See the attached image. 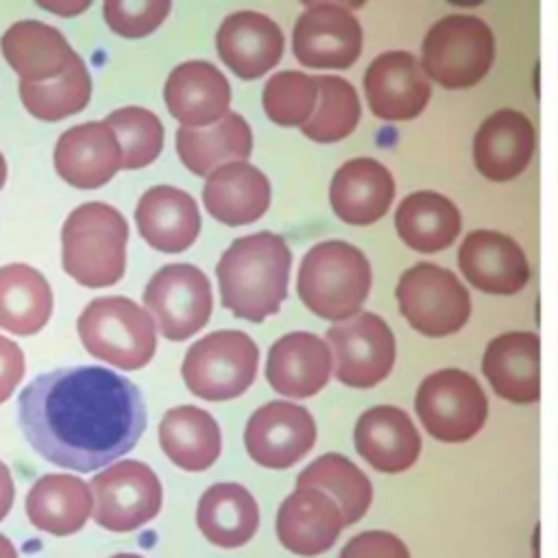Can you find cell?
Masks as SVG:
<instances>
[{"label":"cell","mask_w":558,"mask_h":558,"mask_svg":"<svg viewBox=\"0 0 558 558\" xmlns=\"http://www.w3.org/2000/svg\"><path fill=\"white\" fill-rule=\"evenodd\" d=\"M17 423L44 460L92 473L137 445L146 405L131 379L102 366H68L24 386Z\"/></svg>","instance_id":"1"},{"label":"cell","mask_w":558,"mask_h":558,"mask_svg":"<svg viewBox=\"0 0 558 558\" xmlns=\"http://www.w3.org/2000/svg\"><path fill=\"white\" fill-rule=\"evenodd\" d=\"M290 266L292 253L277 233L259 231L233 240L216 266L222 305L251 323L277 314L288 296Z\"/></svg>","instance_id":"2"},{"label":"cell","mask_w":558,"mask_h":558,"mask_svg":"<svg viewBox=\"0 0 558 558\" xmlns=\"http://www.w3.org/2000/svg\"><path fill=\"white\" fill-rule=\"evenodd\" d=\"M373 272L366 255L344 242L314 244L301 259L296 290L303 305L327 320H349L368 299Z\"/></svg>","instance_id":"3"},{"label":"cell","mask_w":558,"mask_h":558,"mask_svg":"<svg viewBox=\"0 0 558 558\" xmlns=\"http://www.w3.org/2000/svg\"><path fill=\"white\" fill-rule=\"evenodd\" d=\"M129 225L107 203H85L61 229L63 270L87 288L113 286L124 275Z\"/></svg>","instance_id":"4"},{"label":"cell","mask_w":558,"mask_h":558,"mask_svg":"<svg viewBox=\"0 0 558 558\" xmlns=\"http://www.w3.org/2000/svg\"><path fill=\"white\" fill-rule=\"evenodd\" d=\"M493 61L495 35L477 15H445L423 37L421 68L445 89L477 85L493 68Z\"/></svg>","instance_id":"5"},{"label":"cell","mask_w":558,"mask_h":558,"mask_svg":"<svg viewBox=\"0 0 558 558\" xmlns=\"http://www.w3.org/2000/svg\"><path fill=\"white\" fill-rule=\"evenodd\" d=\"M89 355L124 371H137L155 355V325L146 310L126 296H100L87 303L76 323Z\"/></svg>","instance_id":"6"},{"label":"cell","mask_w":558,"mask_h":558,"mask_svg":"<svg viewBox=\"0 0 558 558\" xmlns=\"http://www.w3.org/2000/svg\"><path fill=\"white\" fill-rule=\"evenodd\" d=\"M414 412L434 440L460 445L475 438L486 425L488 399L471 373L447 366L418 384Z\"/></svg>","instance_id":"7"},{"label":"cell","mask_w":558,"mask_h":558,"mask_svg":"<svg viewBox=\"0 0 558 558\" xmlns=\"http://www.w3.org/2000/svg\"><path fill=\"white\" fill-rule=\"evenodd\" d=\"M257 362L259 349L244 331L222 329L187 349L181 375L192 395L205 401H229L251 388Z\"/></svg>","instance_id":"8"},{"label":"cell","mask_w":558,"mask_h":558,"mask_svg":"<svg viewBox=\"0 0 558 558\" xmlns=\"http://www.w3.org/2000/svg\"><path fill=\"white\" fill-rule=\"evenodd\" d=\"M395 296L410 327L427 338L458 333L473 310L462 281L434 262H418L408 268L399 277Z\"/></svg>","instance_id":"9"},{"label":"cell","mask_w":558,"mask_h":558,"mask_svg":"<svg viewBox=\"0 0 558 558\" xmlns=\"http://www.w3.org/2000/svg\"><path fill=\"white\" fill-rule=\"evenodd\" d=\"M94 521L109 532H133L153 521L163 501L157 473L140 460H120L94 475Z\"/></svg>","instance_id":"10"},{"label":"cell","mask_w":558,"mask_h":558,"mask_svg":"<svg viewBox=\"0 0 558 558\" xmlns=\"http://www.w3.org/2000/svg\"><path fill=\"white\" fill-rule=\"evenodd\" d=\"M327 344L333 351L336 377L349 388H373L395 366V333L373 312H360L349 320L331 325L327 329Z\"/></svg>","instance_id":"11"},{"label":"cell","mask_w":558,"mask_h":558,"mask_svg":"<svg viewBox=\"0 0 558 558\" xmlns=\"http://www.w3.org/2000/svg\"><path fill=\"white\" fill-rule=\"evenodd\" d=\"M144 305L155 316L163 338L185 340L209 320V279L192 264H168L150 277L144 290Z\"/></svg>","instance_id":"12"},{"label":"cell","mask_w":558,"mask_h":558,"mask_svg":"<svg viewBox=\"0 0 558 558\" xmlns=\"http://www.w3.org/2000/svg\"><path fill=\"white\" fill-rule=\"evenodd\" d=\"M316 442L312 412L292 401H268L244 427V447L259 466L283 471L301 462Z\"/></svg>","instance_id":"13"},{"label":"cell","mask_w":558,"mask_h":558,"mask_svg":"<svg viewBox=\"0 0 558 558\" xmlns=\"http://www.w3.org/2000/svg\"><path fill=\"white\" fill-rule=\"evenodd\" d=\"M292 52L305 68L347 70L362 54L360 20L336 2L307 4L294 24Z\"/></svg>","instance_id":"14"},{"label":"cell","mask_w":558,"mask_h":558,"mask_svg":"<svg viewBox=\"0 0 558 558\" xmlns=\"http://www.w3.org/2000/svg\"><path fill=\"white\" fill-rule=\"evenodd\" d=\"M368 109L388 122L414 120L429 102L432 85L418 59L408 50L377 54L362 78Z\"/></svg>","instance_id":"15"},{"label":"cell","mask_w":558,"mask_h":558,"mask_svg":"<svg viewBox=\"0 0 558 558\" xmlns=\"http://www.w3.org/2000/svg\"><path fill=\"white\" fill-rule=\"evenodd\" d=\"M353 445L368 466L386 475L412 469L423 451L418 427L397 405H373L364 410L353 427Z\"/></svg>","instance_id":"16"},{"label":"cell","mask_w":558,"mask_h":558,"mask_svg":"<svg viewBox=\"0 0 558 558\" xmlns=\"http://www.w3.org/2000/svg\"><path fill=\"white\" fill-rule=\"evenodd\" d=\"M344 530L338 504L318 488H294L277 510L275 532L283 549L301 558L329 551Z\"/></svg>","instance_id":"17"},{"label":"cell","mask_w":558,"mask_h":558,"mask_svg":"<svg viewBox=\"0 0 558 558\" xmlns=\"http://www.w3.org/2000/svg\"><path fill=\"white\" fill-rule=\"evenodd\" d=\"M458 266L466 281L486 294L510 296L530 281V264L519 242L493 229H475L462 240Z\"/></svg>","instance_id":"18"},{"label":"cell","mask_w":558,"mask_h":558,"mask_svg":"<svg viewBox=\"0 0 558 558\" xmlns=\"http://www.w3.org/2000/svg\"><path fill=\"white\" fill-rule=\"evenodd\" d=\"M536 133L532 120L517 109L490 113L473 137V161L488 181H512L532 161Z\"/></svg>","instance_id":"19"},{"label":"cell","mask_w":558,"mask_h":558,"mask_svg":"<svg viewBox=\"0 0 558 558\" xmlns=\"http://www.w3.org/2000/svg\"><path fill=\"white\" fill-rule=\"evenodd\" d=\"M482 373L506 401L532 405L541 399V338L534 331L495 336L482 355Z\"/></svg>","instance_id":"20"},{"label":"cell","mask_w":558,"mask_h":558,"mask_svg":"<svg viewBox=\"0 0 558 558\" xmlns=\"http://www.w3.org/2000/svg\"><path fill=\"white\" fill-rule=\"evenodd\" d=\"M59 177L81 190L105 185L122 168V146L113 129L102 122H83L68 129L54 146Z\"/></svg>","instance_id":"21"},{"label":"cell","mask_w":558,"mask_h":558,"mask_svg":"<svg viewBox=\"0 0 558 558\" xmlns=\"http://www.w3.org/2000/svg\"><path fill=\"white\" fill-rule=\"evenodd\" d=\"M163 100L183 129H207L229 113L231 87L209 61H185L170 72Z\"/></svg>","instance_id":"22"},{"label":"cell","mask_w":558,"mask_h":558,"mask_svg":"<svg viewBox=\"0 0 558 558\" xmlns=\"http://www.w3.org/2000/svg\"><path fill=\"white\" fill-rule=\"evenodd\" d=\"M331 349L310 331H290L268 351L266 379L272 390L290 399L320 392L331 375Z\"/></svg>","instance_id":"23"},{"label":"cell","mask_w":558,"mask_h":558,"mask_svg":"<svg viewBox=\"0 0 558 558\" xmlns=\"http://www.w3.org/2000/svg\"><path fill=\"white\" fill-rule=\"evenodd\" d=\"M220 59L240 78H259L275 68L283 52V33L264 13L238 11L222 20L216 33Z\"/></svg>","instance_id":"24"},{"label":"cell","mask_w":558,"mask_h":558,"mask_svg":"<svg viewBox=\"0 0 558 558\" xmlns=\"http://www.w3.org/2000/svg\"><path fill=\"white\" fill-rule=\"evenodd\" d=\"M395 198V179L390 170L373 157L344 161L329 185L333 214L355 227H366L386 216Z\"/></svg>","instance_id":"25"},{"label":"cell","mask_w":558,"mask_h":558,"mask_svg":"<svg viewBox=\"0 0 558 558\" xmlns=\"http://www.w3.org/2000/svg\"><path fill=\"white\" fill-rule=\"evenodd\" d=\"M203 203L227 227L251 225L270 207V183L259 168L246 161H231L207 177Z\"/></svg>","instance_id":"26"},{"label":"cell","mask_w":558,"mask_h":558,"mask_svg":"<svg viewBox=\"0 0 558 558\" xmlns=\"http://www.w3.org/2000/svg\"><path fill=\"white\" fill-rule=\"evenodd\" d=\"M26 517L39 532L52 536L76 534L94 512V493L87 482L70 473H46L28 490Z\"/></svg>","instance_id":"27"},{"label":"cell","mask_w":558,"mask_h":558,"mask_svg":"<svg viewBox=\"0 0 558 558\" xmlns=\"http://www.w3.org/2000/svg\"><path fill=\"white\" fill-rule=\"evenodd\" d=\"M135 222L148 246L163 253H181L201 231L196 201L172 185H155L142 194Z\"/></svg>","instance_id":"28"},{"label":"cell","mask_w":558,"mask_h":558,"mask_svg":"<svg viewBox=\"0 0 558 558\" xmlns=\"http://www.w3.org/2000/svg\"><path fill=\"white\" fill-rule=\"evenodd\" d=\"M0 48L7 63L26 83L59 78L76 57L61 31L37 20H22L9 26Z\"/></svg>","instance_id":"29"},{"label":"cell","mask_w":558,"mask_h":558,"mask_svg":"<svg viewBox=\"0 0 558 558\" xmlns=\"http://www.w3.org/2000/svg\"><path fill=\"white\" fill-rule=\"evenodd\" d=\"M196 525L211 545L235 549L257 534L259 508L242 484L218 482L201 495L196 504Z\"/></svg>","instance_id":"30"},{"label":"cell","mask_w":558,"mask_h":558,"mask_svg":"<svg viewBox=\"0 0 558 558\" xmlns=\"http://www.w3.org/2000/svg\"><path fill=\"white\" fill-rule=\"evenodd\" d=\"M159 445L179 469L187 473L207 471L222 451L216 418L196 405H177L159 421Z\"/></svg>","instance_id":"31"},{"label":"cell","mask_w":558,"mask_h":558,"mask_svg":"<svg viewBox=\"0 0 558 558\" xmlns=\"http://www.w3.org/2000/svg\"><path fill=\"white\" fill-rule=\"evenodd\" d=\"M395 227L403 244L412 251L436 253L456 242L462 229V216L456 203L440 192L418 190L399 203Z\"/></svg>","instance_id":"32"},{"label":"cell","mask_w":558,"mask_h":558,"mask_svg":"<svg viewBox=\"0 0 558 558\" xmlns=\"http://www.w3.org/2000/svg\"><path fill=\"white\" fill-rule=\"evenodd\" d=\"M253 150V133L248 122L229 111L222 120L207 129H179L177 131V153L183 166L198 174L209 177L216 168L244 161Z\"/></svg>","instance_id":"33"},{"label":"cell","mask_w":558,"mask_h":558,"mask_svg":"<svg viewBox=\"0 0 558 558\" xmlns=\"http://www.w3.org/2000/svg\"><path fill=\"white\" fill-rule=\"evenodd\" d=\"M52 314V290L46 277L26 264L0 268V327L17 333H37Z\"/></svg>","instance_id":"34"},{"label":"cell","mask_w":558,"mask_h":558,"mask_svg":"<svg viewBox=\"0 0 558 558\" xmlns=\"http://www.w3.org/2000/svg\"><path fill=\"white\" fill-rule=\"evenodd\" d=\"M296 488H318L340 508L344 527L355 525L373 504V484L368 475L342 453H323L299 475Z\"/></svg>","instance_id":"35"},{"label":"cell","mask_w":558,"mask_h":558,"mask_svg":"<svg viewBox=\"0 0 558 558\" xmlns=\"http://www.w3.org/2000/svg\"><path fill=\"white\" fill-rule=\"evenodd\" d=\"M92 96V78L87 65L76 54L70 68L54 81L26 83L20 81V98L31 116L44 122H57L78 113Z\"/></svg>","instance_id":"36"},{"label":"cell","mask_w":558,"mask_h":558,"mask_svg":"<svg viewBox=\"0 0 558 558\" xmlns=\"http://www.w3.org/2000/svg\"><path fill=\"white\" fill-rule=\"evenodd\" d=\"M318 102L301 133L318 144L340 142L351 135L360 122V100L355 87L342 76L318 74Z\"/></svg>","instance_id":"37"},{"label":"cell","mask_w":558,"mask_h":558,"mask_svg":"<svg viewBox=\"0 0 558 558\" xmlns=\"http://www.w3.org/2000/svg\"><path fill=\"white\" fill-rule=\"evenodd\" d=\"M262 102L270 122L279 126H303L318 102L316 78L296 70L277 72L266 81Z\"/></svg>","instance_id":"38"},{"label":"cell","mask_w":558,"mask_h":558,"mask_svg":"<svg viewBox=\"0 0 558 558\" xmlns=\"http://www.w3.org/2000/svg\"><path fill=\"white\" fill-rule=\"evenodd\" d=\"M105 122L113 129L122 146V168L137 170L159 157L163 146V126L153 111L131 105L111 111Z\"/></svg>","instance_id":"39"},{"label":"cell","mask_w":558,"mask_h":558,"mask_svg":"<svg viewBox=\"0 0 558 558\" xmlns=\"http://www.w3.org/2000/svg\"><path fill=\"white\" fill-rule=\"evenodd\" d=\"M105 20L120 37H144L153 33L170 13L168 0H107Z\"/></svg>","instance_id":"40"},{"label":"cell","mask_w":558,"mask_h":558,"mask_svg":"<svg viewBox=\"0 0 558 558\" xmlns=\"http://www.w3.org/2000/svg\"><path fill=\"white\" fill-rule=\"evenodd\" d=\"M338 558H412V554L395 532L364 530L342 545Z\"/></svg>","instance_id":"41"},{"label":"cell","mask_w":558,"mask_h":558,"mask_svg":"<svg viewBox=\"0 0 558 558\" xmlns=\"http://www.w3.org/2000/svg\"><path fill=\"white\" fill-rule=\"evenodd\" d=\"M24 377V353L22 349L0 336V403H4Z\"/></svg>","instance_id":"42"},{"label":"cell","mask_w":558,"mask_h":558,"mask_svg":"<svg viewBox=\"0 0 558 558\" xmlns=\"http://www.w3.org/2000/svg\"><path fill=\"white\" fill-rule=\"evenodd\" d=\"M15 499V484L9 466L0 460V521L11 512Z\"/></svg>","instance_id":"43"},{"label":"cell","mask_w":558,"mask_h":558,"mask_svg":"<svg viewBox=\"0 0 558 558\" xmlns=\"http://www.w3.org/2000/svg\"><path fill=\"white\" fill-rule=\"evenodd\" d=\"M37 7H41L46 11H52L57 15L70 17V15H76V13L85 11L89 7V2H76V0H68V2H37Z\"/></svg>","instance_id":"44"},{"label":"cell","mask_w":558,"mask_h":558,"mask_svg":"<svg viewBox=\"0 0 558 558\" xmlns=\"http://www.w3.org/2000/svg\"><path fill=\"white\" fill-rule=\"evenodd\" d=\"M0 558H20L15 545H13L11 538L4 536V534H0Z\"/></svg>","instance_id":"45"},{"label":"cell","mask_w":558,"mask_h":558,"mask_svg":"<svg viewBox=\"0 0 558 558\" xmlns=\"http://www.w3.org/2000/svg\"><path fill=\"white\" fill-rule=\"evenodd\" d=\"M4 179H7V163H4V157L0 153V187L4 185Z\"/></svg>","instance_id":"46"},{"label":"cell","mask_w":558,"mask_h":558,"mask_svg":"<svg viewBox=\"0 0 558 558\" xmlns=\"http://www.w3.org/2000/svg\"><path fill=\"white\" fill-rule=\"evenodd\" d=\"M109 558H144V556L133 554V551H120V554H113V556H109Z\"/></svg>","instance_id":"47"},{"label":"cell","mask_w":558,"mask_h":558,"mask_svg":"<svg viewBox=\"0 0 558 558\" xmlns=\"http://www.w3.org/2000/svg\"><path fill=\"white\" fill-rule=\"evenodd\" d=\"M532 545H534V551H532L530 558H538V527L534 530V543Z\"/></svg>","instance_id":"48"}]
</instances>
